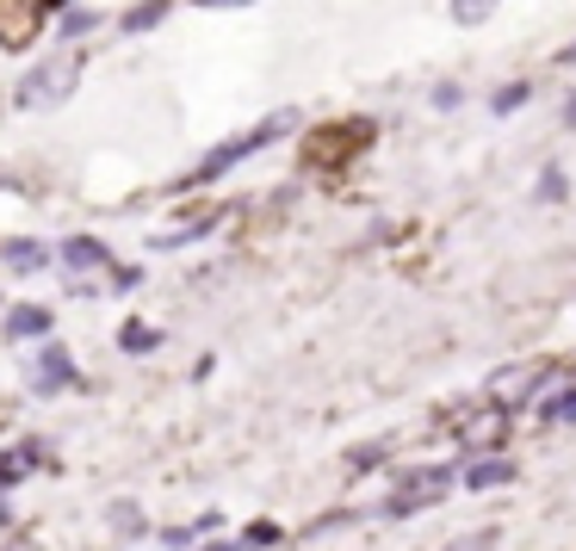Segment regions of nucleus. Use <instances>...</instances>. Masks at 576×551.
<instances>
[{
	"label": "nucleus",
	"instance_id": "393cba45",
	"mask_svg": "<svg viewBox=\"0 0 576 551\" xmlns=\"http://www.w3.org/2000/svg\"><path fill=\"white\" fill-rule=\"evenodd\" d=\"M571 124H576V106H571Z\"/></svg>",
	"mask_w": 576,
	"mask_h": 551
},
{
	"label": "nucleus",
	"instance_id": "1a4fd4ad",
	"mask_svg": "<svg viewBox=\"0 0 576 551\" xmlns=\"http://www.w3.org/2000/svg\"><path fill=\"white\" fill-rule=\"evenodd\" d=\"M465 483H471V490H496V483H515V471H508L502 458H478V465L465 471Z\"/></svg>",
	"mask_w": 576,
	"mask_h": 551
},
{
	"label": "nucleus",
	"instance_id": "2eb2a0df",
	"mask_svg": "<svg viewBox=\"0 0 576 551\" xmlns=\"http://www.w3.org/2000/svg\"><path fill=\"white\" fill-rule=\"evenodd\" d=\"M0 261H7V266H38V261H44V248H32V242H7V248H0Z\"/></svg>",
	"mask_w": 576,
	"mask_h": 551
},
{
	"label": "nucleus",
	"instance_id": "412c9836",
	"mask_svg": "<svg viewBox=\"0 0 576 551\" xmlns=\"http://www.w3.org/2000/svg\"><path fill=\"white\" fill-rule=\"evenodd\" d=\"M112 527L136 532V527H143V514H136V508H131V502H118V508H112Z\"/></svg>",
	"mask_w": 576,
	"mask_h": 551
},
{
	"label": "nucleus",
	"instance_id": "20e7f679",
	"mask_svg": "<svg viewBox=\"0 0 576 551\" xmlns=\"http://www.w3.org/2000/svg\"><path fill=\"white\" fill-rule=\"evenodd\" d=\"M44 20V0H0V44H25Z\"/></svg>",
	"mask_w": 576,
	"mask_h": 551
},
{
	"label": "nucleus",
	"instance_id": "f3484780",
	"mask_svg": "<svg viewBox=\"0 0 576 551\" xmlns=\"http://www.w3.org/2000/svg\"><path fill=\"white\" fill-rule=\"evenodd\" d=\"M490 7H496V0H453V13H459V25H478V20H490Z\"/></svg>",
	"mask_w": 576,
	"mask_h": 551
},
{
	"label": "nucleus",
	"instance_id": "f03ea898",
	"mask_svg": "<svg viewBox=\"0 0 576 551\" xmlns=\"http://www.w3.org/2000/svg\"><path fill=\"white\" fill-rule=\"evenodd\" d=\"M69 87H75V62L57 57V62H44V69H32L13 99H20V106H50V99H62Z\"/></svg>",
	"mask_w": 576,
	"mask_h": 551
},
{
	"label": "nucleus",
	"instance_id": "9d476101",
	"mask_svg": "<svg viewBox=\"0 0 576 551\" xmlns=\"http://www.w3.org/2000/svg\"><path fill=\"white\" fill-rule=\"evenodd\" d=\"M44 328H50V310H38V304H25L7 316V335H44Z\"/></svg>",
	"mask_w": 576,
	"mask_h": 551
},
{
	"label": "nucleus",
	"instance_id": "aec40b11",
	"mask_svg": "<svg viewBox=\"0 0 576 551\" xmlns=\"http://www.w3.org/2000/svg\"><path fill=\"white\" fill-rule=\"evenodd\" d=\"M539 199H564V173H557V168L539 173Z\"/></svg>",
	"mask_w": 576,
	"mask_h": 551
},
{
	"label": "nucleus",
	"instance_id": "dca6fc26",
	"mask_svg": "<svg viewBox=\"0 0 576 551\" xmlns=\"http://www.w3.org/2000/svg\"><path fill=\"white\" fill-rule=\"evenodd\" d=\"M155 342H161V335H155L149 323H131V328H124V347H131V354H149Z\"/></svg>",
	"mask_w": 576,
	"mask_h": 551
},
{
	"label": "nucleus",
	"instance_id": "4468645a",
	"mask_svg": "<svg viewBox=\"0 0 576 551\" xmlns=\"http://www.w3.org/2000/svg\"><path fill=\"white\" fill-rule=\"evenodd\" d=\"M496 434H502V416H478L471 428H465V446H490Z\"/></svg>",
	"mask_w": 576,
	"mask_h": 551
},
{
	"label": "nucleus",
	"instance_id": "6e6552de",
	"mask_svg": "<svg viewBox=\"0 0 576 551\" xmlns=\"http://www.w3.org/2000/svg\"><path fill=\"white\" fill-rule=\"evenodd\" d=\"M62 266H75V273H94V266H112V254H106L94 236H75V242H62Z\"/></svg>",
	"mask_w": 576,
	"mask_h": 551
},
{
	"label": "nucleus",
	"instance_id": "4be33fe9",
	"mask_svg": "<svg viewBox=\"0 0 576 551\" xmlns=\"http://www.w3.org/2000/svg\"><path fill=\"white\" fill-rule=\"evenodd\" d=\"M520 99H527V87H520V81H515V87H502V94H496V112H515Z\"/></svg>",
	"mask_w": 576,
	"mask_h": 551
},
{
	"label": "nucleus",
	"instance_id": "5701e85b",
	"mask_svg": "<svg viewBox=\"0 0 576 551\" xmlns=\"http://www.w3.org/2000/svg\"><path fill=\"white\" fill-rule=\"evenodd\" d=\"M199 7H249V0H199Z\"/></svg>",
	"mask_w": 576,
	"mask_h": 551
},
{
	"label": "nucleus",
	"instance_id": "7ed1b4c3",
	"mask_svg": "<svg viewBox=\"0 0 576 551\" xmlns=\"http://www.w3.org/2000/svg\"><path fill=\"white\" fill-rule=\"evenodd\" d=\"M446 483H453V471H446V465H434V471H416L404 490L384 502V514H416V508H428V502H441V495H446Z\"/></svg>",
	"mask_w": 576,
	"mask_h": 551
},
{
	"label": "nucleus",
	"instance_id": "b1692460",
	"mask_svg": "<svg viewBox=\"0 0 576 551\" xmlns=\"http://www.w3.org/2000/svg\"><path fill=\"white\" fill-rule=\"evenodd\" d=\"M557 62H576V44H571V50H564V57H557Z\"/></svg>",
	"mask_w": 576,
	"mask_h": 551
},
{
	"label": "nucleus",
	"instance_id": "ddd939ff",
	"mask_svg": "<svg viewBox=\"0 0 576 551\" xmlns=\"http://www.w3.org/2000/svg\"><path fill=\"white\" fill-rule=\"evenodd\" d=\"M545 421H552V428H576V391H557V397L545 403Z\"/></svg>",
	"mask_w": 576,
	"mask_h": 551
},
{
	"label": "nucleus",
	"instance_id": "9b49d317",
	"mask_svg": "<svg viewBox=\"0 0 576 551\" xmlns=\"http://www.w3.org/2000/svg\"><path fill=\"white\" fill-rule=\"evenodd\" d=\"M161 13H168V0H136L124 13V32H149V25H161Z\"/></svg>",
	"mask_w": 576,
	"mask_h": 551
},
{
	"label": "nucleus",
	"instance_id": "423d86ee",
	"mask_svg": "<svg viewBox=\"0 0 576 551\" xmlns=\"http://www.w3.org/2000/svg\"><path fill=\"white\" fill-rule=\"evenodd\" d=\"M353 143H365V124H360V131H353V124H341V131H323L304 155H310V161H341V155L353 149Z\"/></svg>",
	"mask_w": 576,
	"mask_h": 551
},
{
	"label": "nucleus",
	"instance_id": "a211bd4d",
	"mask_svg": "<svg viewBox=\"0 0 576 551\" xmlns=\"http://www.w3.org/2000/svg\"><path fill=\"white\" fill-rule=\"evenodd\" d=\"M87 32H94V13H62V38H87Z\"/></svg>",
	"mask_w": 576,
	"mask_h": 551
},
{
	"label": "nucleus",
	"instance_id": "f8f14e48",
	"mask_svg": "<svg viewBox=\"0 0 576 551\" xmlns=\"http://www.w3.org/2000/svg\"><path fill=\"white\" fill-rule=\"evenodd\" d=\"M32 458H38V446H20V453H0V490H7V483H20ZM0 514H7V508H0Z\"/></svg>",
	"mask_w": 576,
	"mask_h": 551
},
{
	"label": "nucleus",
	"instance_id": "6ab92c4d",
	"mask_svg": "<svg viewBox=\"0 0 576 551\" xmlns=\"http://www.w3.org/2000/svg\"><path fill=\"white\" fill-rule=\"evenodd\" d=\"M242 546H279V527H273V520H254V527L242 532Z\"/></svg>",
	"mask_w": 576,
	"mask_h": 551
},
{
	"label": "nucleus",
	"instance_id": "f257e3e1",
	"mask_svg": "<svg viewBox=\"0 0 576 551\" xmlns=\"http://www.w3.org/2000/svg\"><path fill=\"white\" fill-rule=\"evenodd\" d=\"M291 131V112H273L267 124H254V131H242V136H230V143H224V149H212L205 155V161H199V168L187 173V187H205V180H217V173H230L236 161H242V155H254V149H267L273 136H286Z\"/></svg>",
	"mask_w": 576,
	"mask_h": 551
},
{
	"label": "nucleus",
	"instance_id": "39448f33",
	"mask_svg": "<svg viewBox=\"0 0 576 551\" xmlns=\"http://www.w3.org/2000/svg\"><path fill=\"white\" fill-rule=\"evenodd\" d=\"M75 384V360L62 354V347H44L38 354V391L50 397V391H69Z\"/></svg>",
	"mask_w": 576,
	"mask_h": 551
},
{
	"label": "nucleus",
	"instance_id": "0eeeda50",
	"mask_svg": "<svg viewBox=\"0 0 576 551\" xmlns=\"http://www.w3.org/2000/svg\"><path fill=\"white\" fill-rule=\"evenodd\" d=\"M545 379V372H539V366H520V372H502L496 379V403L502 409H515V403H527L533 397V384Z\"/></svg>",
	"mask_w": 576,
	"mask_h": 551
}]
</instances>
